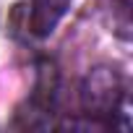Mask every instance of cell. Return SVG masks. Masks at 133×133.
I'll list each match as a JSON object with an SVG mask.
<instances>
[{
	"instance_id": "cell-1",
	"label": "cell",
	"mask_w": 133,
	"mask_h": 133,
	"mask_svg": "<svg viewBox=\"0 0 133 133\" xmlns=\"http://www.w3.org/2000/svg\"><path fill=\"white\" fill-rule=\"evenodd\" d=\"M81 110L84 115L104 123H115V117L128 120V99L123 78L110 65H97L91 68L81 84Z\"/></svg>"
},
{
	"instance_id": "cell-2",
	"label": "cell",
	"mask_w": 133,
	"mask_h": 133,
	"mask_svg": "<svg viewBox=\"0 0 133 133\" xmlns=\"http://www.w3.org/2000/svg\"><path fill=\"white\" fill-rule=\"evenodd\" d=\"M71 0H31V13H29V29L34 37H50L63 16L68 13Z\"/></svg>"
}]
</instances>
